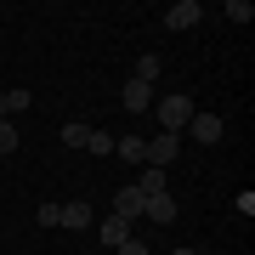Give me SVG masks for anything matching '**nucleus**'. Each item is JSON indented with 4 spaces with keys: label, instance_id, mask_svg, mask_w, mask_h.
Instances as JSON below:
<instances>
[{
    "label": "nucleus",
    "instance_id": "dca6fc26",
    "mask_svg": "<svg viewBox=\"0 0 255 255\" xmlns=\"http://www.w3.org/2000/svg\"><path fill=\"white\" fill-rule=\"evenodd\" d=\"M85 153H114V136H108V130H91V142H85Z\"/></svg>",
    "mask_w": 255,
    "mask_h": 255
},
{
    "label": "nucleus",
    "instance_id": "39448f33",
    "mask_svg": "<svg viewBox=\"0 0 255 255\" xmlns=\"http://www.w3.org/2000/svg\"><path fill=\"white\" fill-rule=\"evenodd\" d=\"M176 153H182V136H170V130H159V136L147 142V164H159V170H164Z\"/></svg>",
    "mask_w": 255,
    "mask_h": 255
},
{
    "label": "nucleus",
    "instance_id": "ddd939ff",
    "mask_svg": "<svg viewBox=\"0 0 255 255\" xmlns=\"http://www.w3.org/2000/svg\"><path fill=\"white\" fill-rule=\"evenodd\" d=\"M159 68H164L159 57H142V63H136V74H130V80H142V85H153V80H159Z\"/></svg>",
    "mask_w": 255,
    "mask_h": 255
},
{
    "label": "nucleus",
    "instance_id": "0eeeda50",
    "mask_svg": "<svg viewBox=\"0 0 255 255\" xmlns=\"http://www.w3.org/2000/svg\"><path fill=\"white\" fill-rule=\"evenodd\" d=\"M142 216L153 221V227H170V221H176V199H170V193H153V199L142 204Z\"/></svg>",
    "mask_w": 255,
    "mask_h": 255
},
{
    "label": "nucleus",
    "instance_id": "6e6552de",
    "mask_svg": "<svg viewBox=\"0 0 255 255\" xmlns=\"http://www.w3.org/2000/svg\"><path fill=\"white\" fill-rule=\"evenodd\" d=\"M97 238H102V244H114V250H119V244H125V238H130V221H119L114 210H108V216L97 221Z\"/></svg>",
    "mask_w": 255,
    "mask_h": 255
},
{
    "label": "nucleus",
    "instance_id": "9b49d317",
    "mask_svg": "<svg viewBox=\"0 0 255 255\" xmlns=\"http://www.w3.org/2000/svg\"><path fill=\"white\" fill-rule=\"evenodd\" d=\"M91 142V125H85V119H68L63 125V147H85Z\"/></svg>",
    "mask_w": 255,
    "mask_h": 255
},
{
    "label": "nucleus",
    "instance_id": "6ab92c4d",
    "mask_svg": "<svg viewBox=\"0 0 255 255\" xmlns=\"http://www.w3.org/2000/svg\"><path fill=\"white\" fill-rule=\"evenodd\" d=\"M119 255H147V244H142V238H136V233H130V238H125V244H119Z\"/></svg>",
    "mask_w": 255,
    "mask_h": 255
},
{
    "label": "nucleus",
    "instance_id": "f3484780",
    "mask_svg": "<svg viewBox=\"0 0 255 255\" xmlns=\"http://www.w3.org/2000/svg\"><path fill=\"white\" fill-rule=\"evenodd\" d=\"M227 17H233V23H250L255 6H250V0H227Z\"/></svg>",
    "mask_w": 255,
    "mask_h": 255
},
{
    "label": "nucleus",
    "instance_id": "1a4fd4ad",
    "mask_svg": "<svg viewBox=\"0 0 255 255\" xmlns=\"http://www.w3.org/2000/svg\"><path fill=\"white\" fill-rule=\"evenodd\" d=\"M91 221H97V216H91V204H85V199H68V204H63V227L85 233V227H91Z\"/></svg>",
    "mask_w": 255,
    "mask_h": 255
},
{
    "label": "nucleus",
    "instance_id": "f257e3e1",
    "mask_svg": "<svg viewBox=\"0 0 255 255\" xmlns=\"http://www.w3.org/2000/svg\"><path fill=\"white\" fill-rule=\"evenodd\" d=\"M153 114H159V130H170V136H182V130H187V119H193V97L170 91L164 102H153Z\"/></svg>",
    "mask_w": 255,
    "mask_h": 255
},
{
    "label": "nucleus",
    "instance_id": "f03ea898",
    "mask_svg": "<svg viewBox=\"0 0 255 255\" xmlns=\"http://www.w3.org/2000/svg\"><path fill=\"white\" fill-rule=\"evenodd\" d=\"M187 136L199 142V147H210V142H221V136H227V125H221V114L193 108V119H187Z\"/></svg>",
    "mask_w": 255,
    "mask_h": 255
},
{
    "label": "nucleus",
    "instance_id": "9d476101",
    "mask_svg": "<svg viewBox=\"0 0 255 255\" xmlns=\"http://www.w3.org/2000/svg\"><path fill=\"white\" fill-rule=\"evenodd\" d=\"M114 153L125 159V164H147V136H119Z\"/></svg>",
    "mask_w": 255,
    "mask_h": 255
},
{
    "label": "nucleus",
    "instance_id": "423d86ee",
    "mask_svg": "<svg viewBox=\"0 0 255 255\" xmlns=\"http://www.w3.org/2000/svg\"><path fill=\"white\" fill-rule=\"evenodd\" d=\"M199 17H204V6H199V0H176V6L164 11V28H193Z\"/></svg>",
    "mask_w": 255,
    "mask_h": 255
},
{
    "label": "nucleus",
    "instance_id": "20e7f679",
    "mask_svg": "<svg viewBox=\"0 0 255 255\" xmlns=\"http://www.w3.org/2000/svg\"><path fill=\"white\" fill-rule=\"evenodd\" d=\"M119 102H125L130 114H153V85H142V80H125V85H119Z\"/></svg>",
    "mask_w": 255,
    "mask_h": 255
},
{
    "label": "nucleus",
    "instance_id": "7ed1b4c3",
    "mask_svg": "<svg viewBox=\"0 0 255 255\" xmlns=\"http://www.w3.org/2000/svg\"><path fill=\"white\" fill-rule=\"evenodd\" d=\"M142 204H147V193H142L136 182L114 193V216H119V221H130V227H136V221H142Z\"/></svg>",
    "mask_w": 255,
    "mask_h": 255
},
{
    "label": "nucleus",
    "instance_id": "aec40b11",
    "mask_svg": "<svg viewBox=\"0 0 255 255\" xmlns=\"http://www.w3.org/2000/svg\"><path fill=\"white\" fill-rule=\"evenodd\" d=\"M170 255H199V250H187V244H176V250H170Z\"/></svg>",
    "mask_w": 255,
    "mask_h": 255
},
{
    "label": "nucleus",
    "instance_id": "4468645a",
    "mask_svg": "<svg viewBox=\"0 0 255 255\" xmlns=\"http://www.w3.org/2000/svg\"><path fill=\"white\" fill-rule=\"evenodd\" d=\"M6 153H17V125L0 119V159H6Z\"/></svg>",
    "mask_w": 255,
    "mask_h": 255
},
{
    "label": "nucleus",
    "instance_id": "2eb2a0df",
    "mask_svg": "<svg viewBox=\"0 0 255 255\" xmlns=\"http://www.w3.org/2000/svg\"><path fill=\"white\" fill-rule=\"evenodd\" d=\"M34 221H40V227H57V221H63V204H40Z\"/></svg>",
    "mask_w": 255,
    "mask_h": 255
},
{
    "label": "nucleus",
    "instance_id": "f8f14e48",
    "mask_svg": "<svg viewBox=\"0 0 255 255\" xmlns=\"http://www.w3.org/2000/svg\"><path fill=\"white\" fill-rule=\"evenodd\" d=\"M142 193H147V199H153V193H164V170H159V164H142V182H136Z\"/></svg>",
    "mask_w": 255,
    "mask_h": 255
},
{
    "label": "nucleus",
    "instance_id": "a211bd4d",
    "mask_svg": "<svg viewBox=\"0 0 255 255\" xmlns=\"http://www.w3.org/2000/svg\"><path fill=\"white\" fill-rule=\"evenodd\" d=\"M6 102H11V114H23V108H28V102H34V97H28L23 85H17V91H6Z\"/></svg>",
    "mask_w": 255,
    "mask_h": 255
}]
</instances>
